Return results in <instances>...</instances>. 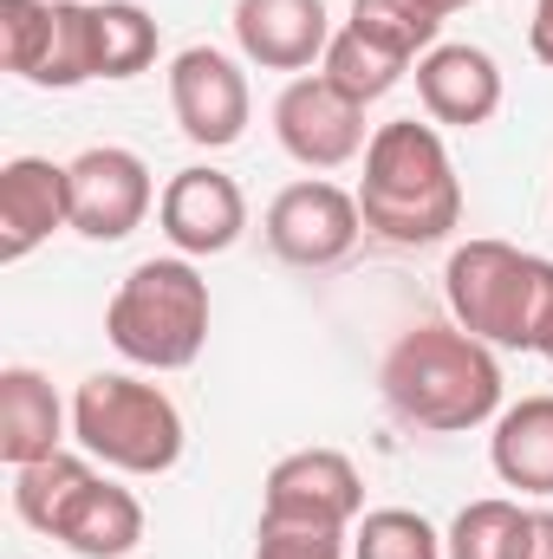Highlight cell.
I'll list each match as a JSON object with an SVG mask.
<instances>
[{
	"mask_svg": "<svg viewBox=\"0 0 553 559\" xmlns=\"http://www.w3.org/2000/svg\"><path fill=\"white\" fill-rule=\"evenodd\" d=\"M378 391L391 404V417L430 429V436H462L502 417V365L495 345L469 338L456 319L449 325H411L385 365H378Z\"/></svg>",
	"mask_w": 553,
	"mask_h": 559,
	"instance_id": "obj_1",
	"label": "cell"
},
{
	"mask_svg": "<svg viewBox=\"0 0 553 559\" xmlns=\"http://www.w3.org/2000/svg\"><path fill=\"white\" fill-rule=\"evenodd\" d=\"M358 215L365 235L391 248H436L462 222V182L449 163V143L436 124L391 118L365 143V176H358Z\"/></svg>",
	"mask_w": 553,
	"mask_h": 559,
	"instance_id": "obj_2",
	"label": "cell"
},
{
	"mask_svg": "<svg viewBox=\"0 0 553 559\" xmlns=\"http://www.w3.org/2000/svg\"><path fill=\"white\" fill-rule=\"evenodd\" d=\"M443 299L449 319L495 345V352H541L553 358V261L521 254L508 241H462L443 267Z\"/></svg>",
	"mask_w": 553,
	"mask_h": 559,
	"instance_id": "obj_3",
	"label": "cell"
},
{
	"mask_svg": "<svg viewBox=\"0 0 553 559\" xmlns=\"http://www.w3.org/2000/svg\"><path fill=\"white\" fill-rule=\"evenodd\" d=\"M105 338L143 371H189L209 345V280L196 261H138L105 306Z\"/></svg>",
	"mask_w": 553,
	"mask_h": 559,
	"instance_id": "obj_4",
	"label": "cell"
},
{
	"mask_svg": "<svg viewBox=\"0 0 553 559\" xmlns=\"http://www.w3.org/2000/svg\"><path fill=\"white\" fill-rule=\"evenodd\" d=\"M72 436L92 462L118 475H169L183 462V411L169 404V391L125 371H92L79 384Z\"/></svg>",
	"mask_w": 553,
	"mask_h": 559,
	"instance_id": "obj_5",
	"label": "cell"
},
{
	"mask_svg": "<svg viewBox=\"0 0 553 559\" xmlns=\"http://www.w3.org/2000/svg\"><path fill=\"white\" fill-rule=\"evenodd\" d=\"M365 235V215H358V195L326 182V176H306V182H286L274 202H268V248H274L286 267L299 274H319V267H339Z\"/></svg>",
	"mask_w": 553,
	"mask_h": 559,
	"instance_id": "obj_6",
	"label": "cell"
},
{
	"mask_svg": "<svg viewBox=\"0 0 553 559\" xmlns=\"http://www.w3.org/2000/svg\"><path fill=\"white\" fill-rule=\"evenodd\" d=\"M169 111L196 150H228L248 138V118H255L248 72L222 46H183L169 59Z\"/></svg>",
	"mask_w": 553,
	"mask_h": 559,
	"instance_id": "obj_7",
	"label": "cell"
},
{
	"mask_svg": "<svg viewBox=\"0 0 553 559\" xmlns=\"http://www.w3.org/2000/svg\"><path fill=\"white\" fill-rule=\"evenodd\" d=\"M365 514V481L352 468V455L339 449H293L268 468V495H261V521H293V527H358Z\"/></svg>",
	"mask_w": 553,
	"mask_h": 559,
	"instance_id": "obj_8",
	"label": "cell"
},
{
	"mask_svg": "<svg viewBox=\"0 0 553 559\" xmlns=\"http://www.w3.org/2000/svg\"><path fill=\"white\" fill-rule=\"evenodd\" d=\"M156 222L169 235V248L183 261H209V254H228L248 228V195L235 176L209 169V163H189L163 182L156 195Z\"/></svg>",
	"mask_w": 553,
	"mask_h": 559,
	"instance_id": "obj_9",
	"label": "cell"
},
{
	"mask_svg": "<svg viewBox=\"0 0 553 559\" xmlns=\"http://www.w3.org/2000/svg\"><path fill=\"white\" fill-rule=\"evenodd\" d=\"M274 138L299 169H345L365 150V105L332 92L319 72H299L274 98Z\"/></svg>",
	"mask_w": 553,
	"mask_h": 559,
	"instance_id": "obj_10",
	"label": "cell"
},
{
	"mask_svg": "<svg viewBox=\"0 0 553 559\" xmlns=\"http://www.w3.org/2000/svg\"><path fill=\"white\" fill-rule=\"evenodd\" d=\"M156 202L150 163L125 143H98L85 156H72V228L85 241H125L138 235L143 215Z\"/></svg>",
	"mask_w": 553,
	"mask_h": 559,
	"instance_id": "obj_11",
	"label": "cell"
},
{
	"mask_svg": "<svg viewBox=\"0 0 553 559\" xmlns=\"http://www.w3.org/2000/svg\"><path fill=\"white\" fill-rule=\"evenodd\" d=\"M59 228H72V163L13 156L0 169V261L20 267Z\"/></svg>",
	"mask_w": 553,
	"mask_h": 559,
	"instance_id": "obj_12",
	"label": "cell"
},
{
	"mask_svg": "<svg viewBox=\"0 0 553 559\" xmlns=\"http://www.w3.org/2000/svg\"><path fill=\"white\" fill-rule=\"evenodd\" d=\"M235 46L261 72H306L332 46L326 0H235Z\"/></svg>",
	"mask_w": 553,
	"mask_h": 559,
	"instance_id": "obj_13",
	"label": "cell"
},
{
	"mask_svg": "<svg viewBox=\"0 0 553 559\" xmlns=\"http://www.w3.org/2000/svg\"><path fill=\"white\" fill-rule=\"evenodd\" d=\"M416 98L430 111V124H456L475 131L502 111V66L482 46H430L416 59Z\"/></svg>",
	"mask_w": 553,
	"mask_h": 559,
	"instance_id": "obj_14",
	"label": "cell"
},
{
	"mask_svg": "<svg viewBox=\"0 0 553 559\" xmlns=\"http://www.w3.org/2000/svg\"><path fill=\"white\" fill-rule=\"evenodd\" d=\"M66 449V404L59 391L33 371V365H7L0 371V462L26 468Z\"/></svg>",
	"mask_w": 553,
	"mask_h": 559,
	"instance_id": "obj_15",
	"label": "cell"
},
{
	"mask_svg": "<svg viewBox=\"0 0 553 559\" xmlns=\"http://www.w3.org/2000/svg\"><path fill=\"white\" fill-rule=\"evenodd\" d=\"M489 462L502 475V488L521 495H553V397H521L495 417L489 436Z\"/></svg>",
	"mask_w": 553,
	"mask_h": 559,
	"instance_id": "obj_16",
	"label": "cell"
},
{
	"mask_svg": "<svg viewBox=\"0 0 553 559\" xmlns=\"http://www.w3.org/2000/svg\"><path fill=\"white\" fill-rule=\"evenodd\" d=\"M52 540H66L79 559H125L143 540V501L131 488H118V481L98 475V481L72 501V514L59 521Z\"/></svg>",
	"mask_w": 553,
	"mask_h": 559,
	"instance_id": "obj_17",
	"label": "cell"
},
{
	"mask_svg": "<svg viewBox=\"0 0 553 559\" xmlns=\"http://www.w3.org/2000/svg\"><path fill=\"white\" fill-rule=\"evenodd\" d=\"M98 481V468H92V455H72V449H59V455H46V462H26V468H13V514L33 527V534H59V521L72 514V501L85 495Z\"/></svg>",
	"mask_w": 553,
	"mask_h": 559,
	"instance_id": "obj_18",
	"label": "cell"
},
{
	"mask_svg": "<svg viewBox=\"0 0 553 559\" xmlns=\"http://www.w3.org/2000/svg\"><path fill=\"white\" fill-rule=\"evenodd\" d=\"M411 72V59H398L391 46H378V39H365V33H332V46H326V59H319V79L332 85V92H345L352 105H378L398 79Z\"/></svg>",
	"mask_w": 553,
	"mask_h": 559,
	"instance_id": "obj_19",
	"label": "cell"
},
{
	"mask_svg": "<svg viewBox=\"0 0 553 559\" xmlns=\"http://www.w3.org/2000/svg\"><path fill=\"white\" fill-rule=\"evenodd\" d=\"M92 59L98 79H138L156 66V20L138 0H98L92 7Z\"/></svg>",
	"mask_w": 553,
	"mask_h": 559,
	"instance_id": "obj_20",
	"label": "cell"
},
{
	"mask_svg": "<svg viewBox=\"0 0 553 559\" xmlns=\"http://www.w3.org/2000/svg\"><path fill=\"white\" fill-rule=\"evenodd\" d=\"M521 540H528V508L508 495H489L449 521L443 559H521Z\"/></svg>",
	"mask_w": 553,
	"mask_h": 559,
	"instance_id": "obj_21",
	"label": "cell"
},
{
	"mask_svg": "<svg viewBox=\"0 0 553 559\" xmlns=\"http://www.w3.org/2000/svg\"><path fill=\"white\" fill-rule=\"evenodd\" d=\"M352 33L391 46L398 59H423L443 33V13L430 0H352Z\"/></svg>",
	"mask_w": 553,
	"mask_h": 559,
	"instance_id": "obj_22",
	"label": "cell"
},
{
	"mask_svg": "<svg viewBox=\"0 0 553 559\" xmlns=\"http://www.w3.org/2000/svg\"><path fill=\"white\" fill-rule=\"evenodd\" d=\"M59 0H0V66L26 85H39L46 52H52Z\"/></svg>",
	"mask_w": 553,
	"mask_h": 559,
	"instance_id": "obj_23",
	"label": "cell"
},
{
	"mask_svg": "<svg viewBox=\"0 0 553 559\" xmlns=\"http://www.w3.org/2000/svg\"><path fill=\"white\" fill-rule=\"evenodd\" d=\"M352 559H443V534L411 508H372L352 527Z\"/></svg>",
	"mask_w": 553,
	"mask_h": 559,
	"instance_id": "obj_24",
	"label": "cell"
},
{
	"mask_svg": "<svg viewBox=\"0 0 553 559\" xmlns=\"http://www.w3.org/2000/svg\"><path fill=\"white\" fill-rule=\"evenodd\" d=\"M255 559H345V534H332V527H293V521H261Z\"/></svg>",
	"mask_w": 553,
	"mask_h": 559,
	"instance_id": "obj_25",
	"label": "cell"
},
{
	"mask_svg": "<svg viewBox=\"0 0 553 559\" xmlns=\"http://www.w3.org/2000/svg\"><path fill=\"white\" fill-rule=\"evenodd\" d=\"M521 559H553V508H534V514H528V540H521Z\"/></svg>",
	"mask_w": 553,
	"mask_h": 559,
	"instance_id": "obj_26",
	"label": "cell"
},
{
	"mask_svg": "<svg viewBox=\"0 0 553 559\" xmlns=\"http://www.w3.org/2000/svg\"><path fill=\"white\" fill-rule=\"evenodd\" d=\"M528 46H534V59L553 66V0H534V20H528Z\"/></svg>",
	"mask_w": 553,
	"mask_h": 559,
	"instance_id": "obj_27",
	"label": "cell"
},
{
	"mask_svg": "<svg viewBox=\"0 0 553 559\" xmlns=\"http://www.w3.org/2000/svg\"><path fill=\"white\" fill-rule=\"evenodd\" d=\"M430 7H436V13L449 20V13H462V7H475V0H430Z\"/></svg>",
	"mask_w": 553,
	"mask_h": 559,
	"instance_id": "obj_28",
	"label": "cell"
}]
</instances>
